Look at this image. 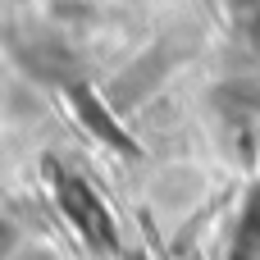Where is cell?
<instances>
[{
  "instance_id": "cell-1",
  "label": "cell",
  "mask_w": 260,
  "mask_h": 260,
  "mask_svg": "<svg viewBox=\"0 0 260 260\" xmlns=\"http://www.w3.org/2000/svg\"><path fill=\"white\" fill-rule=\"evenodd\" d=\"M55 192H59V206L69 210V219H73L91 242H101V247H110V242H114V224H110L105 206L91 197V187H87L82 178L59 174V178H55Z\"/></svg>"
},
{
  "instance_id": "cell-3",
  "label": "cell",
  "mask_w": 260,
  "mask_h": 260,
  "mask_svg": "<svg viewBox=\"0 0 260 260\" xmlns=\"http://www.w3.org/2000/svg\"><path fill=\"white\" fill-rule=\"evenodd\" d=\"M9 242H14V229H9V224H5V219H0V256H5V251H9Z\"/></svg>"
},
{
  "instance_id": "cell-2",
  "label": "cell",
  "mask_w": 260,
  "mask_h": 260,
  "mask_svg": "<svg viewBox=\"0 0 260 260\" xmlns=\"http://www.w3.org/2000/svg\"><path fill=\"white\" fill-rule=\"evenodd\" d=\"M229 260H260V192L242 210V224H238V238H233Z\"/></svg>"
}]
</instances>
